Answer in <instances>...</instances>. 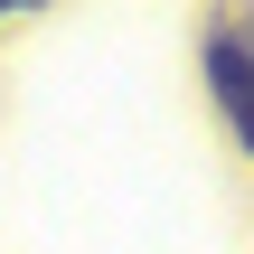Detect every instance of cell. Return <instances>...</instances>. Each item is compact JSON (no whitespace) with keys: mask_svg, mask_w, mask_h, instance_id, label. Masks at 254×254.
<instances>
[{"mask_svg":"<svg viewBox=\"0 0 254 254\" xmlns=\"http://www.w3.org/2000/svg\"><path fill=\"white\" fill-rule=\"evenodd\" d=\"M207 85H217L236 141L254 151V28H217V38H207Z\"/></svg>","mask_w":254,"mask_h":254,"instance_id":"1","label":"cell"}]
</instances>
